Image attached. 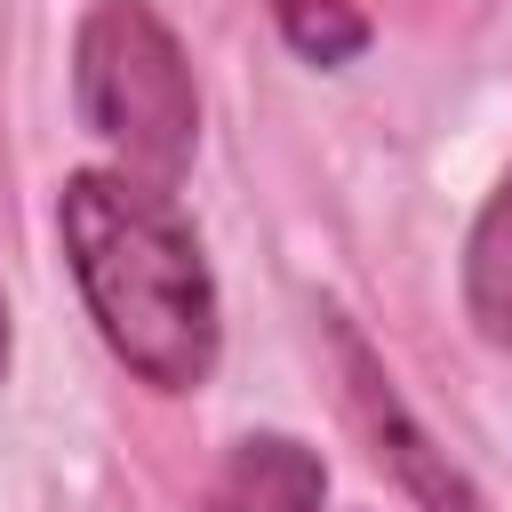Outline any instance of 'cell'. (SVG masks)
<instances>
[{"mask_svg":"<svg viewBox=\"0 0 512 512\" xmlns=\"http://www.w3.org/2000/svg\"><path fill=\"white\" fill-rule=\"evenodd\" d=\"M320 496H328V464L288 432L232 440L208 480V512H320Z\"/></svg>","mask_w":512,"mask_h":512,"instance_id":"4","label":"cell"},{"mask_svg":"<svg viewBox=\"0 0 512 512\" xmlns=\"http://www.w3.org/2000/svg\"><path fill=\"white\" fill-rule=\"evenodd\" d=\"M56 232L112 360L152 392H200L224 344V312L176 192L128 168H80L56 192Z\"/></svg>","mask_w":512,"mask_h":512,"instance_id":"1","label":"cell"},{"mask_svg":"<svg viewBox=\"0 0 512 512\" xmlns=\"http://www.w3.org/2000/svg\"><path fill=\"white\" fill-rule=\"evenodd\" d=\"M272 24L288 32V48L304 64H344L368 48V16L352 0H272Z\"/></svg>","mask_w":512,"mask_h":512,"instance_id":"6","label":"cell"},{"mask_svg":"<svg viewBox=\"0 0 512 512\" xmlns=\"http://www.w3.org/2000/svg\"><path fill=\"white\" fill-rule=\"evenodd\" d=\"M72 104L112 160L160 192L184 184L200 152V88L184 64V40L152 0H96L72 32Z\"/></svg>","mask_w":512,"mask_h":512,"instance_id":"2","label":"cell"},{"mask_svg":"<svg viewBox=\"0 0 512 512\" xmlns=\"http://www.w3.org/2000/svg\"><path fill=\"white\" fill-rule=\"evenodd\" d=\"M0 376H8V288H0Z\"/></svg>","mask_w":512,"mask_h":512,"instance_id":"7","label":"cell"},{"mask_svg":"<svg viewBox=\"0 0 512 512\" xmlns=\"http://www.w3.org/2000/svg\"><path fill=\"white\" fill-rule=\"evenodd\" d=\"M464 304H472V328L512 360V168L488 192V208L472 216V240H464Z\"/></svg>","mask_w":512,"mask_h":512,"instance_id":"5","label":"cell"},{"mask_svg":"<svg viewBox=\"0 0 512 512\" xmlns=\"http://www.w3.org/2000/svg\"><path fill=\"white\" fill-rule=\"evenodd\" d=\"M328 336H336V360H344V400H352V416H360V432L376 440V456L400 472V488L424 504V512H488V496L472 488V472L408 416V400L392 392V376H384V360L344 328V320H328Z\"/></svg>","mask_w":512,"mask_h":512,"instance_id":"3","label":"cell"}]
</instances>
